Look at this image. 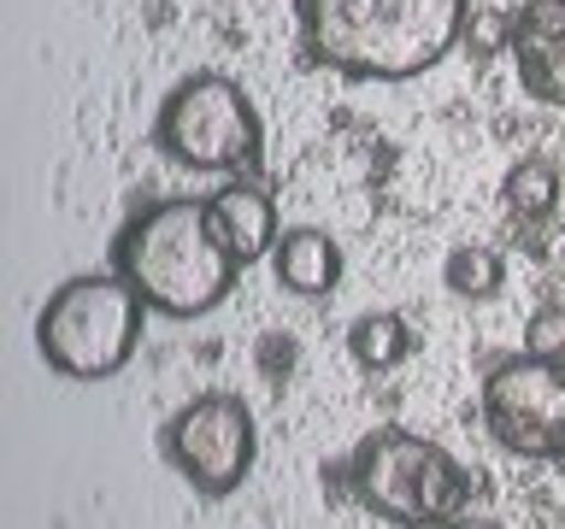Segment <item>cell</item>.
I'll use <instances>...</instances> for the list:
<instances>
[{
	"instance_id": "obj_1",
	"label": "cell",
	"mask_w": 565,
	"mask_h": 529,
	"mask_svg": "<svg viewBox=\"0 0 565 529\" xmlns=\"http://www.w3.org/2000/svg\"><path fill=\"white\" fill-rule=\"evenodd\" d=\"M312 65L365 83H406L448 60L471 0H295Z\"/></svg>"
},
{
	"instance_id": "obj_2",
	"label": "cell",
	"mask_w": 565,
	"mask_h": 529,
	"mask_svg": "<svg viewBox=\"0 0 565 529\" xmlns=\"http://www.w3.org/2000/svg\"><path fill=\"white\" fill-rule=\"evenodd\" d=\"M113 271L136 282V294L148 300L159 317H206L218 312L230 289H236L242 259L230 253L218 236L212 201L194 194H166V201L141 206L113 241Z\"/></svg>"
},
{
	"instance_id": "obj_3",
	"label": "cell",
	"mask_w": 565,
	"mask_h": 529,
	"mask_svg": "<svg viewBox=\"0 0 565 529\" xmlns=\"http://www.w3.org/2000/svg\"><path fill=\"white\" fill-rule=\"evenodd\" d=\"M141 317H148V300L118 271L71 277L47 294L42 317H35V353L65 382H106L136 359Z\"/></svg>"
},
{
	"instance_id": "obj_4",
	"label": "cell",
	"mask_w": 565,
	"mask_h": 529,
	"mask_svg": "<svg viewBox=\"0 0 565 529\" xmlns=\"http://www.w3.org/2000/svg\"><path fill=\"white\" fill-rule=\"evenodd\" d=\"M348 488L365 511H377L395 529H441L466 518V471L454 453H441L436 441L413 430H371L348 458Z\"/></svg>"
},
{
	"instance_id": "obj_5",
	"label": "cell",
	"mask_w": 565,
	"mask_h": 529,
	"mask_svg": "<svg viewBox=\"0 0 565 529\" xmlns=\"http://www.w3.org/2000/svg\"><path fill=\"white\" fill-rule=\"evenodd\" d=\"M153 141L189 171H254L259 165V112L242 83L218 71H194L159 100Z\"/></svg>"
},
{
	"instance_id": "obj_6",
	"label": "cell",
	"mask_w": 565,
	"mask_h": 529,
	"mask_svg": "<svg viewBox=\"0 0 565 529\" xmlns=\"http://www.w3.org/2000/svg\"><path fill=\"white\" fill-rule=\"evenodd\" d=\"M159 453H166V465L183 476L194 494L224 500V494H236L247 483V471H254V453H259L254 412H247V400H236L230 388H206V395H194L189 406L171 412V423L159 430Z\"/></svg>"
},
{
	"instance_id": "obj_7",
	"label": "cell",
	"mask_w": 565,
	"mask_h": 529,
	"mask_svg": "<svg viewBox=\"0 0 565 529\" xmlns=\"http://www.w3.org/2000/svg\"><path fill=\"white\" fill-rule=\"evenodd\" d=\"M483 423L507 453L547 458L565 447V365L547 359H507L483 382Z\"/></svg>"
},
{
	"instance_id": "obj_8",
	"label": "cell",
	"mask_w": 565,
	"mask_h": 529,
	"mask_svg": "<svg viewBox=\"0 0 565 529\" xmlns=\"http://www.w3.org/2000/svg\"><path fill=\"white\" fill-rule=\"evenodd\" d=\"M507 53L519 65L524 95L565 106V0H524L507 12Z\"/></svg>"
},
{
	"instance_id": "obj_9",
	"label": "cell",
	"mask_w": 565,
	"mask_h": 529,
	"mask_svg": "<svg viewBox=\"0 0 565 529\" xmlns=\"http://www.w3.org/2000/svg\"><path fill=\"white\" fill-rule=\"evenodd\" d=\"M212 218H218V236L230 241V253L242 264L271 259L277 253V206L259 183H230L212 194Z\"/></svg>"
},
{
	"instance_id": "obj_10",
	"label": "cell",
	"mask_w": 565,
	"mask_h": 529,
	"mask_svg": "<svg viewBox=\"0 0 565 529\" xmlns=\"http://www.w3.org/2000/svg\"><path fill=\"white\" fill-rule=\"evenodd\" d=\"M271 277L282 282L289 294L300 300H318L342 282V247H335L324 229H282L277 236V253H271Z\"/></svg>"
},
{
	"instance_id": "obj_11",
	"label": "cell",
	"mask_w": 565,
	"mask_h": 529,
	"mask_svg": "<svg viewBox=\"0 0 565 529\" xmlns=\"http://www.w3.org/2000/svg\"><path fill=\"white\" fill-rule=\"evenodd\" d=\"M501 201H507L512 218H524V224L554 218V206H559V165H554V159H542V153H524L519 165L507 171Z\"/></svg>"
},
{
	"instance_id": "obj_12",
	"label": "cell",
	"mask_w": 565,
	"mask_h": 529,
	"mask_svg": "<svg viewBox=\"0 0 565 529\" xmlns=\"http://www.w3.org/2000/svg\"><path fill=\"white\" fill-rule=\"evenodd\" d=\"M348 353H353V365H365V370H395L406 353H413V330H406L401 312H365V317H353V330H348Z\"/></svg>"
},
{
	"instance_id": "obj_13",
	"label": "cell",
	"mask_w": 565,
	"mask_h": 529,
	"mask_svg": "<svg viewBox=\"0 0 565 529\" xmlns=\"http://www.w3.org/2000/svg\"><path fill=\"white\" fill-rule=\"evenodd\" d=\"M441 282H448V294H459V300H489L507 282V264H501L494 247L466 241V247H454V253L441 259Z\"/></svg>"
},
{
	"instance_id": "obj_14",
	"label": "cell",
	"mask_w": 565,
	"mask_h": 529,
	"mask_svg": "<svg viewBox=\"0 0 565 529\" xmlns=\"http://www.w3.org/2000/svg\"><path fill=\"white\" fill-rule=\"evenodd\" d=\"M524 353L547 365H565V306H536L524 324Z\"/></svg>"
},
{
	"instance_id": "obj_15",
	"label": "cell",
	"mask_w": 565,
	"mask_h": 529,
	"mask_svg": "<svg viewBox=\"0 0 565 529\" xmlns=\"http://www.w3.org/2000/svg\"><path fill=\"white\" fill-rule=\"evenodd\" d=\"M466 42H471L477 53L507 47V12H471V18H466Z\"/></svg>"
},
{
	"instance_id": "obj_16",
	"label": "cell",
	"mask_w": 565,
	"mask_h": 529,
	"mask_svg": "<svg viewBox=\"0 0 565 529\" xmlns=\"http://www.w3.org/2000/svg\"><path fill=\"white\" fill-rule=\"evenodd\" d=\"M259 370H265V377H271V382H282V377H289V370H295V342H289V335H259Z\"/></svg>"
},
{
	"instance_id": "obj_17",
	"label": "cell",
	"mask_w": 565,
	"mask_h": 529,
	"mask_svg": "<svg viewBox=\"0 0 565 529\" xmlns=\"http://www.w3.org/2000/svg\"><path fill=\"white\" fill-rule=\"evenodd\" d=\"M441 529H501L494 518H454V523H441Z\"/></svg>"
},
{
	"instance_id": "obj_18",
	"label": "cell",
	"mask_w": 565,
	"mask_h": 529,
	"mask_svg": "<svg viewBox=\"0 0 565 529\" xmlns=\"http://www.w3.org/2000/svg\"><path fill=\"white\" fill-rule=\"evenodd\" d=\"M554 471H559V476H565V447H559V453H554Z\"/></svg>"
}]
</instances>
